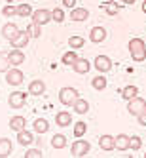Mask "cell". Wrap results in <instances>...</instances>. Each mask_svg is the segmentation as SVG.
I'll return each mask as SVG.
<instances>
[{
    "instance_id": "cell-18",
    "label": "cell",
    "mask_w": 146,
    "mask_h": 158,
    "mask_svg": "<svg viewBox=\"0 0 146 158\" xmlns=\"http://www.w3.org/2000/svg\"><path fill=\"white\" fill-rule=\"evenodd\" d=\"M8 57H10V63H12V65H21V63H25V53L21 52V50H17V48L10 50V52H8Z\"/></svg>"
},
{
    "instance_id": "cell-27",
    "label": "cell",
    "mask_w": 146,
    "mask_h": 158,
    "mask_svg": "<svg viewBox=\"0 0 146 158\" xmlns=\"http://www.w3.org/2000/svg\"><path fill=\"white\" fill-rule=\"evenodd\" d=\"M101 8H105V12L108 15H116L120 10H121V4H116V2H105V4H101Z\"/></svg>"
},
{
    "instance_id": "cell-19",
    "label": "cell",
    "mask_w": 146,
    "mask_h": 158,
    "mask_svg": "<svg viewBox=\"0 0 146 158\" xmlns=\"http://www.w3.org/2000/svg\"><path fill=\"white\" fill-rule=\"evenodd\" d=\"M14 147H12V141L8 137H0V158H8L12 154Z\"/></svg>"
},
{
    "instance_id": "cell-40",
    "label": "cell",
    "mask_w": 146,
    "mask_h": 158,
    "mask_svg": "<svg viewBox=\"0 0 146 158\" xmlns=\"http://www.w3.org/2000/svg\"><path fill=\"white\" fill-rule=\"evenodd\" d=\"M121 2H123V4H135L137 0H121Z\"/></svg>"
},
{
    "instance_id": "cell-21",
    "label": "cell",
    "mask_w": 146,
    "mask_h": 158,
    "mask_svg": "<svg viewBox=\"0 0 146 158\" xmlns=\"http://www.w3.org/2000/svg\"><path fill=\"white\" fill-rule=\"evenodd\" d=\"M17 143H19V145H23V147H29V145H32V143H36V141H34V137H32V133H30V131L23 130V131H19V133H17Z\"/></svg>"
},
{
    "instance_id": "cell-12",
    "label": "cell",
    "mask_w": 146,
    "mask_h": 158,
    "mask_svg": "<svg viewBox=\"0 0 146 158\" xmlns=\"http://www.w3.org/2000/svg\"><path fill=\"white\" fill-rule=\"evenodd\" d=\"M29 40H30L29 31H19V35H17V36L12 40V48H17V50H21V48H27Z\"/></svg>"
},
{
    "instance_id": "cell-22",
    "label": "cell",
    "mask_w": 146,
    "mask_h": 158,
    "mask_svg": "<svg viewBox=\"0 0 146 158\" xmlns=\"http://www.w3.org/2000/svg\"><path fill=\"white\" fill-rule=\"evenodd\" d=\"M120 94H121L123 99L131 101V99H135V97H139V88H137V86H125Z\"/></svg>"
},
{
    "instance_id": "cell-36",
    "label": "cell",
    "mask_w": 146,
    "mask_h": 158,
    "mask_svg": "<svg viewBox=\"0 0 146 158\" xmlns=\"http://www.w3.org/2000/svg\"><path fill=\"white\" fill-rule=\"evenodd\" d=\"M140 147H142V139L139 137V135H133V137H131V149L133 151H139Z\"/></svg>"
},
{
    "instance_id": "cell-34",
    "label": "cell",
    "mask_w": 146,
    "mask_h": 158,
    "mask_svg": "<svg viewBox=\"0 0 146 158\" xmlns=\"http://www.w3.org/2000/svg\"><path fill=\"white\" fill-rule=\"evenodd\" d=\"M51 21H55V23H63V21H65V12L61 8L51 10Z\"/></svg>"
},
{
    "instance_id": "cell-15",
    "label": "cell",
    "mask_w": 146,
    "mask_h": 158,
    "mask_svg": "<svg viewBox=\"0 0 146 158\" xmlns=\"http://www.w3.org/2000/svg\"><path fill=\"white\" fill-rule=\"evenodd\" d=\"M55 122H57V126L66 128V126H70V124H72V114H70L69 110H61V112L55 114Z\"/></svg>"
},
{
    "instance_id": "cell-35",
    "label": "cell",
    "mask_w": 146,
    "mask_h": 158,
    "mask_svg": "<svg viewBox=\"0 0 146 158\" xmlns=\"http://www.w3.org/2000/svg\"><path fill=\"white\" fill-rule=\"evenodd\" d=\"M2 14L6 15V17H14V15H17V6H4L2 8Z\"/></svg>"
},
{
    "instance_id": "cell-7",
    "label": "cell",
    "mask_w": 146,
    "mask_h": 158,
    "mask_svg": "<svg viewBox=\"0 0 146 158\" xmlns=\"http://www.w3.org/2000/svg\"><path fill=\"white\" fill-rule=\"evenodd\" d=\"M93 67L101 74H105V73H108L112 69V61H110V57H106V55H97L95 61H93Z\"/></svg>"
},
{
    "instance_id": "cell-43",
    "label": "cell",
    "mask_w": 146,
    "mask_h": 158,
    "mask_svg": "<svg viewBox=\"0 0 146 158\" xmlns=\"http://www.w3.org/2000/svg\"><path fill=\"white\" fill-rule=\"evenodd\" d=\"M144 158H146V152H144Z\"/></svg>"
},
{
    "instance_id": "cell-33",
    "label": "cell",
    "mask_w": 146,
    "mask_h": 158,
    "mask_svg": "<svg viewBox=\"0 0 146 158\" xmlns=\"http://www.w3.org/2000/svg\"><path fill=\"white\" fill-rule=\"evenodd\" d=\"M27 31H29L30 38H40V35H42V27L36 25V23H30V25L27 27Z\"/></svg>"
},
{
    "instance_id": "cell-20",
    "label": "cell",
    "mask_w": 146,
    "mask_h": 158,
    "mask_svg": "<svg viewBox=\"0 0 146 158\" xmlns=\"http://www.w3.org/2000/svg\"><path fill=\"white\" fill-rule=\"evenodd\" d=\"M87 17H89V10L87 8H74L70 12V19L78 21V23H80V21H85Z\"/></svg>"
},
{
    "instance_id": "cell-1",
    "label": "cell",
    "mask_w": 146,
    "mask_h": 158,
    "mask_svg": "<svg viewBox=\"0 0 146 158\" xmlns=\"http://www.w3.org/2000/svg\"><path fill=\"white\" fill-rule=\"evenodd\" d=\"M127 48H129V53H131L133 61L140 63V61L146 59V42L142 38H131Z\"/></svg>"
},
{
    "instance_id": "cell-38",
    "label": "cell",
    "mask_w": 146,
    "mask_h": 158,
    "mask_svg": "<svg viewBox=\"0 0 146 158\" xmlns=\"http://www.w3.org/2000/svg\"><path fill=\"white\" fill-rule=\"evenodd\" d=\"M61 2L65 8H70V10H74V6H76V0H61Z\"/></svg>"
},
{
    "instance_id": "cell-10",
    "label": "cell",
    "mask_w": 146,
    "mask_h": 158,
    "mask_svg": "<svg viewBox=\"0 0 146 158\" xmlns=\"http://www.w3.org/2000/svg\"><path fill=\"white\" fill-rule=\"evenodd\" d=\"M91 61H89L87 57H80L74 65H72V71L76 73V74H87L89 73V69H91Z\"/></svg>"
},
{
    "instance_id": "cell-31",
    "label": "cell",
    "mask_w": 146,
    "mask_h": 158,
    "mask_svg": "<svg viewBox=\"0 0 146 158\" xmlns=\"http://www.w3.org/2000/svg\"><path fill=\"white\" fill-rule=\"evenodd\" d=\"M84 44H85V40H84L82 36H70V38H69V46H70V50H80Z\"/></svg>"
},
{
    "instance_id": "cell-4",
    "label": "cell",
    "mask_w": 146,
    "mask_h": 158,
    "mask_svg": "<svg viewBox=\"0 0 146 158\" xmlns=\"http://www.w3.org/2000/svg\"><path fill=\"white\" fill-rule=\"evenodd\" d=\"M30 19H32V23H36V25H46V23H49L51 21V12L49 10H46V8H40V10H34L32 12V15H30Z\"/></svg>"
},
{
    "instance_id": "cell-11",
    "label": "cell",
    "mask_w": 146,
    "mask_h": 158,
    "mask_svg": "<svg viewBox=\"0 0 146 158\" xmlns=\"http://www.w3.org/2000/svg\"><path fill=\"white\" fill-rule=\"evenodd\" d=\"M89 40H91L93 44H101L106 40V29L105 27H93L91 31H89Z\"/></svg>"
},
{
    "instance_id": "cell-26",
    "label": "cell",
    "mask_w": 146,
    "mask_h": 158,
    "mask_svg": "<svg viewBox=\"0 0 146 158\" xmlns=\"http://www.w3.org/2000/svg\"><path fill=\"white\" fill-rule=\"evenodd\" d=\"M106 84H108V80L105 78V74H99V76H95L93 80H91V86L95 89H99V92H103V89L106 88Z\"/></svg>"
},
{
    "instance_id": "cell-23",
    "label": "cell",
    "mask_w": 146,
    "mask_h": 158,
    "mask_svg": "<svg viewBox=\"0 0 146 158\" xmlns=\"http://www.w3.org/2000/svg\"><path fill=\"white\" fill-rule=\"evenodd\" d=\"M72 109H74V112H78V114H85V112L89 110V103H87L85 99L78 97V99H76V103L72 105Z\"/></svg>"
},
{
    "instance_id": "cell-14",
    "label": "cell",
    "mask_w": 146,
    "mask_h": 158,
    "mask_svg": "<svg viewBox=\"0 0 146 158\" xmlns=\"http://www.w3.org/2000/svg\"><path fill=\"white\" fill-rule=\"evenodd\" d=\"M10 128H12L14 131H23V130H27V120H25V116H21V114H17V116H12V120H10Z\"/></svg>"
},
{
    "instance_id": "cell-17",
    "label": "cell",
    "mask_w": 146,
    "mask_h": 158,
    "mask_svg": "<svg viewBox=\"0 0 146 158\" xmlns=\"http://www.w3.org/2000/svg\"><path fill=\"white\" fill-rule=\"evenodd\" d=\"M116 149L118 151H127V149H131V137H129V135H125V133L116 135Z\"/></svg>"
},
{
    "instance_id": "cell-37",
    "label": "cell",
    "mask_w": 146,
    "mask_h": 158,
    "mask_svg": "<svg viewBox=\"0 0 146 158\" xmlns=\"http://www.w3.org/2000/svg\"><path fill=\"white\" fill-rule=\"evenodd\" d=\"M25 158H42V151L40 149H29Z\"/></svg>"
},
{
    "instance_id": "cell-28",
    "label": "cell",
    "mask_w": 146,
    "mask_h": 158,
    "mask_svg": "<svg viewBox=\"0 0 146 158\" xmlns=\"http://www.w3.org/2000/svg\"><path fill=\"white\" fill-rule=\"evenodd\" d=\"M32 128H34V131L36 133H46L48 130H49V124H48V120H44V118H38V120H34V126H32Z\"/></svg>"
},
{
    "instance_id": "cell-2",
    "label": "cell",
    "mask_w": 146,
    "mask_h": 158,
    "mask_svg": "<svg viewBox=\"0 0 146 158\" xmlns=\"http://www.w3.org/2000/svg\"><path fill=\"white\" fill-rule=\"evenodd\" d=\"M76 99H78V89L76 88H70V86H65L59 89V101L63 105L66 107H72L76 103Z\"/></svg>"
},
{
    "instance_id": "cell-24",
    "label": "cell",
    "mask_w": 146,
    "mask_h": 158,
    "mask_svg": "<svg viewBox=\"0 0 146 158\" xmlns=\"http://www.w3.org/2000/svg\"><path fill=\"white\" fill-rule=\"evenodd\" d=\"M78 59H80V57H78V53H76V50H69V52H66L65 55H63V65H69V67H72Z\"/></svg>"
},
{
    "instance_id": "cell-42",
    "label": "cell",
    "mask_w": 146,
    "mask_h": 158,
    "mask_svg": "<svg viewBox=\"0 0 146 158\" xmlns=\"http://www.w3.org/2000/svg\"><path fill=\"white\" fill-rule=\"evenodd\" d=\"M123 158H133V156H123Z\"/></svg>"
},
{
    "instance_id": "cell-29",
    "label": "cell",
    "mask_w": 146,
    "mask_h": 158,
    "mask_svg": "<svg viewBox=\"0 0 146 158\" xmlns=\"http://www.w3.org/2000/svg\"><path fill=\"white\" fill-rule=\"evenodd\" d=\"M85 131H87V124H85V122H76V124H74V128H72V133H74V137L82 139Z\"/></svg>"
},
{
    "instance_id": "cell-41",
    "label": "cell",
    "mask_w": 146,
    "mask_h": 158,
    "mask_svg": "<svg viewBox=\"0 0 146 158\" xmlns=\"http://www.w3.org/2000/svg\"><path fill=\"white\" fill-rule=\"evenodd\" d=\"M142 12L146 14V0H144V2H142Z\"/></svg>"
},
{
    "instance_id": "cell-16",
    "label": "cell",
    "mask_w": 146,
    "mask_h": 158,
    "mask_svg": "<svg viewBox=\"0 0 146 158\" xmlns=\"http://www.w3.org/2000/svg\"><path fill=\"white\" fill-rule=\"evenodd\" d=\"M46 92V84L44 80H32L29 84V95H42Z\"/></svg>"
},
{
    "instance_id": "cell-25",
    "label": "cell",
    "mask_w": 146,
    "mask_h": 158,
    "mask_svg": "<svg viewBox=\"0 0 146 158\" xmlns=\"http://www.w3.org/2000/svg\"><path fill=\"white\" fill-rule=\"evenodd\" d=\"M51 147H53V149H57V151L65 149V147H66V137H65V135H61V133L53 135V137H51Z\"/></svg>"
},
{
    "instance_id": "cell-3",
    "label": "cell",
    "mask_w": 146,
    "mask_h": 158,
    "mask_svg": "<svg viewBox=\"0 0 146 158\" xmlns=\"http://www.w3.org/2000/svg\"><path fill=\"white\" fill-rule=\"evenodd\" d=\"M127 110H129L131 116L139 118L142 112H146V101H144L142 97H135V99H131L129 103H127Z\"/></svg>"
},
{
    "instance_id": "cell-32",
    "label": "cell",
    "mask_w": 146,
    "mask_h": 158,
    "mask_svg": "<svg viewBox=\"0 0 146 158\" xmlns=\"http://www.w3.org/2000/svg\"><path fill=\"white\" fill-rule=\"evenodd\" d=\"M17 15H21V17H29V15H32V8H30V4H17Z\"/></svg>"
},
{
    "instance_id": "cell-30",
    "label": "cell",
    "mask_w": 146,
    "mask_h": 158,
    "mask_svg": "<svg viewBox=\"0 0 146 158\" xmlns=\"http://www.w3.org/2000/svg\"><path fill=\"white\" fill-rule=\"evenodd\" d=\"M10 57H8V53L4 52H0V73H8L10 71Z\"/></svg>"
},
{
    "instance_id": "cell-5",
    "label": "cell",
    "mask_w": 146,
    "mask_h": 158,
    "mask_svg": "<svg viewBox=\"0 0 146 158\" xmlns=\"http://www.w3.org/2000/svg\"><path fill=\"white\" fill-rule=\"evenodd\" d=\"M89 149H91V145H89V141H84V139H78L72 143V156L76 158H82L89 152Z\"/></svg>"
},
{
    "instance_id": "cell-9",
    "label": "cell",
    "mask_w": 146,
    "mask_h": 158,
    "mask_svg": "<svg viewBox=\"0 0 146 158\" xmlns=\"http://www.w3.org/2000/svg\"><path fill=\"white\" fill-rule=\"evenodd\" d=\"M99 147L103 151H106V152L114 151L116 149V137H114V135H108V133L101 135V137H99Z\"/></svg>"
},
{
    "instance_id": "cell-39",
    "label": "cell",
    "mask_w": 146,
    "mask_h": 158,
    "mask_svg": "<svg viewBox=\"0 0 146 158\" xmlns=\"http://www.w3.org/2000/svg\"><path fill=\"white\" fill-rule=\"evenodd\" d=\"M137 120H139V124H140V126H146V112H142V114H140Z\"/></svg>"
},
{
    "instance_id": "cell-6",
    "label": "cell",
    "mask_w": 146,
    "mask_h": 158,
    "mask_svg": "<svg viewBox=\"0 0 146 158\" xmlns=\"http://www.w3.org/2000/svg\"><path fill=\"white\" fill-rule=\"evenodd\" d=\"M25 80V74H23V71H19V69H10L8 73H6V82L10 84V86H19L21 82Z\"/></svg>"
},
{
    "instance_id": "cell-8",
    "label": "cell",
    "mask_w": 146,
    "mask_h": 158,
    "mask_svg": "<svg viewBox=\"0 0 146 158\" xmlns=\"http://www.w3.org/2000/svg\"><path fill=\"white\" fill-rule=\"evenodd\" d=\"M25 101H27V94L25 92H14L8 97V105L12 109H21L25 105Z\"/></svg>"
},
{
    "instance_id": "cell-13",
    "label": "cell",
    "mask_w": 146,
    "mask_h": 158,
    "mask_svg": "<svg viewBox=\"0 0 146 158\" xmlns=\"http://www.w3.org/2000/svg\"><path fill=\"white\" fill-rule=\"evenodd\" d=\"M17 35H19V27H17L15 23H6V25L2 27V36H4L8 42H12Z\"/></svg>"
}]
</instances>
